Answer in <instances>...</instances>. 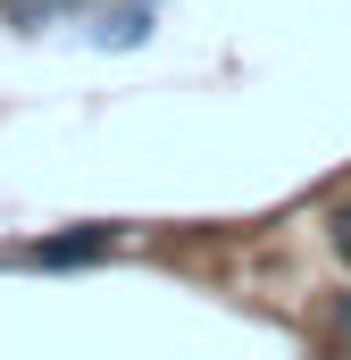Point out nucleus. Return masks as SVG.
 <instances>
[{"instance_id": "f257e3e1", "label": "nucleus", "mask_w": 351, "mask_h": 360, "mask_svg": "<svg viewBox=\"0 0 351 360\" xmlns=\"http://www.w3.org/2000/svg\"><path fill=\"white\" fill-rule=\"evenodd\" d=\"M126 252V226L109 218H84V226H59V235H34V243H0V269H34V276H76L100 269Z\"/></svg>"}, {"instance_id": "f03ea898", "label": "nucleus", "mask_w": 351, "mask_h": 360, "mask_svg": "<svg viewBox=\"0 0 351 360\" xmlns=\"http://www.w3.org/2000/svg\"><path fill=\"white\" fill-rule=\"evenodd\" d=\"M92 42H100V51H143V42H151V0H134V8H109V17L92 25Z\"/></svg>"}, {"instance_id": "7ed1b4c3", "label": "nucleus", "mask_w": 351, "mask_h": 360, "mask_svg": "<svg viewBox=\"0 0 351 360\" xmlns=\"http://www.w3.org/2000/svg\"><path fill=\"white\" fill-rule=\"evenodd\" d=\"M67 8H76V0H0V25H8V34H42V25L67 17Z\"/></svg>"}, {"instance_id": "20e7f679", "label": "nucleus", "mask_w": 351, "mask_h": 360, "mask_svg": "<svg viewBox=\"0 0 351 360\" xmlns=\"http://www.w3.org/2000/svg\"><path fill=\"white\" fill-rule=\"evenodd\" d=\"M326 243H335V260H343V269H351V201H343V210H335V218H326Z\"/></svg>"}, {"instance_id": "39448f33", "label": "nucleus", "mask_w": 351, "mask_h": 360, "mask_svg": "<svg viewBox=\"0 0 351 360\" xmlns=\"http://www.w3.org/2000/svg\"><path fill=\"white\" fill-rule=\"evenodd\" d=\"M335 327H343V335H351V302H335Z\"/></svg>"}]
</instances>
